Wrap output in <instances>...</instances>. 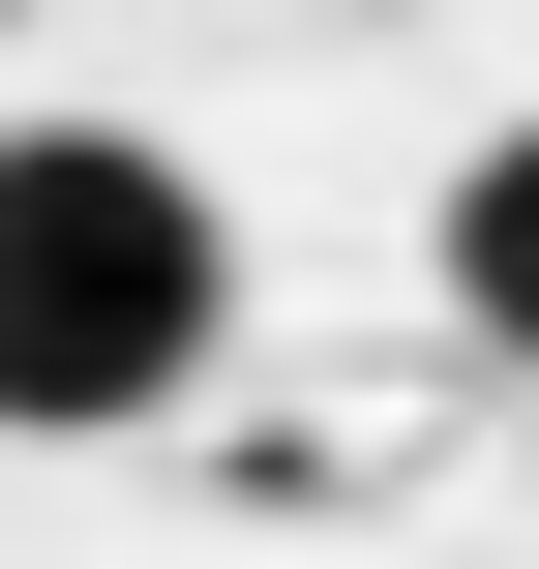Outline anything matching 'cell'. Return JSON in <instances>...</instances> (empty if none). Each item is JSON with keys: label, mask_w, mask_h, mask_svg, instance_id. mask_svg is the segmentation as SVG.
I'll return each instance as SVG.
<instances>
[{"label": "cell", "mask_w": 539, "mask_h": 569, "mask_svg": "<svg viewBox=\"0 0 539 569\" xmlns=\"http://www.w3.org/2000/svg\"><path fill=\"white\" fill-rule=\"evenodd\" d=\"M240 330V240L150 120H0V450H120L180 420Z\"/></svg>", "instance_id": "6da1fadb"}, {"label": "cell", "mask_w": 539, "mask_h": 569, "mask_svg": "<svg viewBox=\"0 0 539 569\" xmlns=\"http://www.w3.org/2000/svg\"><path fill=\"white\" fill-rule=\"evenodd\" d=\"M420 270H450V330H480V360L539 390V120H510V150H450V210H420Z\"/></svg>", "instance_id": "7a4b0ae2"}]
</instances>
